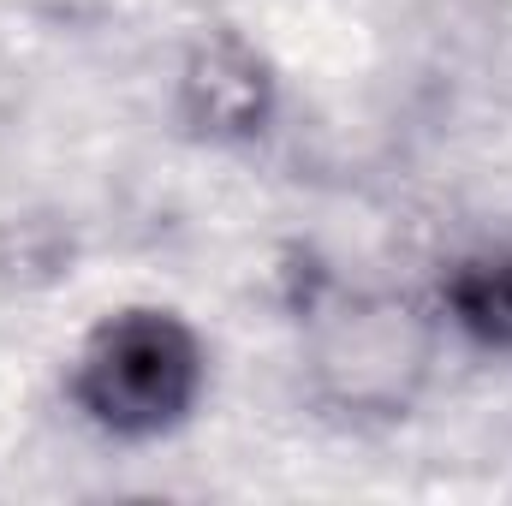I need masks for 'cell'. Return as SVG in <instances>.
<instances>
[{"mask_svg":"<svg viewBox=\"0 0 512 506\" xmlns=\"http://www.w3.org/2000/svg\"><path fill=\"white\" fill-rule=\"evenodd\" d=\"M197 393H203V340L191 334L185 316L149 304L96 322L72 370L78 411L120 441H155L179 429Z\"/></svg>","mask_w":512,"mask_h":506,"instance_id":"obj_1","label":"cell"},{"mask_svg":"<svg viewBox=\"0 0 512 506\" xmlns=\"http://www.w3.org/2000/svg\"><path fill=\"white\" fill-rule=\"evenodd\" d=\"M274 108V78L239 36H215L185 66V114L209 137H251Z\"/></svg>","mask_w":512,"mask_h":506,"instance_id":"obj_2","label":"cell"},{"mask_svg":"<svg viewBox=\"0 0 512 506\" xmlns=\"http://www.w3.org/2000/svg\"><path fill=\"white\" fill-rule=\"evenodd\" d=\"M441 304L471 346L512 358V245L459 256L441 280Z\"/></svg>","mask_w":512,"mask_h":506,"instance_id":"obj_3","label":"cell"}]
</instances>
